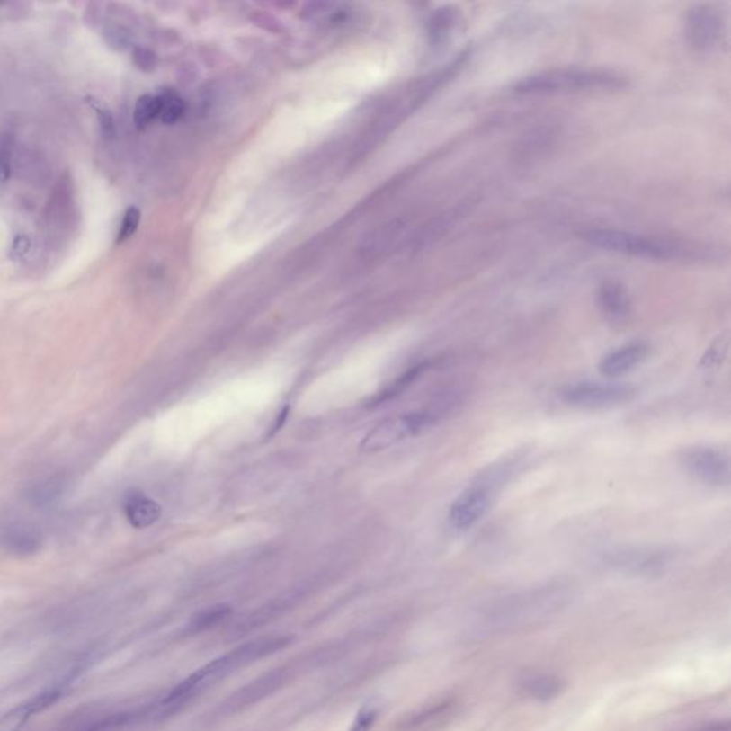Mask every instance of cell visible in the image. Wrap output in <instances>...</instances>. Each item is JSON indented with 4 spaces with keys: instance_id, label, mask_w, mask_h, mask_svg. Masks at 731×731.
Returning a JSON list of instances; mask_svg holds the SVG:
<instances>
[{
    "instance_id": "11",
    "label": "cell",
    "mask_w": 731,
    "mask_h": 731,
    "mask_svg": "<svg viewBox=\"0 0 731 731\" xmlns=\"http://www.w3.org/2000/svg\"><path fill=\"white\" fill-rule=\"evenodd\" d=\"M42 544V533L31 524L13 522L0 527V548H4L9 555L19 557L35 555L40 550Z\"/></svg>"
},
{
    "instance_id": "1",
    "label": "cell",
    "mask_w": 731,
    "mask_h": 731,
    "mask_svg": "<svg viewBox=\"0 0 731 731\" xmlns=\"http://www.w3.org/2000/svg\"><path fill=\"white\" fill-rule=\"evenodd\" d=\"M290 643V636H269V637L247 641L245 645L239 646L227 655L208 663L205 667H201V670L193 673L191 677L184 680L183 683L174 687L172 690V694L182 704L189 703L199 693V690L203 689L206 684L215 683L218 680L223 679L229 673L240 669L243 665L250 664V663L256 662V660L263 659L266 655L283 650Z\"/></svg>"
},
{
    "instance_id": "20",
    "label": "cell",
    "mask_w": 731,
    "mask_h": 731,
    "mask_svg": "<svg viewBox=\"0 0 731 731\" xmlns=\"http://www.w3.org/2000/svg\"><path fill=\"white\" fill-rule=\"evenodd\" d=\"M159 99L160 120L167 123V125H172V123L182 118L184 111V103L174 91L164 92V94H159Z\"/></svg>"
},
{
    "instance_id": "2",
    "label": "cell",
    "mask_w": 731,
    "mask_h": 731,
    "mask_svg": "<svg viewBox=\"0 0 731 731\" xmlns=\"http://www.w3.org/2000/svg\"><path fill=\"white\" fill-rule=\"evenodd\" d=\"M628 79L619 73L603 69H556L538 73L520 80L514 86L519 94H548L558 92L596 91V89H620Z\"/></svg>"
},
{
    "instance_id": "5",
    "label": "cell",
    "mask_w": 731,
    "mask_h": 731,
    "mask_svg": "<svg viewBox=\"0 0 731 731\" xmlns=\"http://www.w3.org/2000/svg\"><path fill=\"white\" fill-rule=\"evenodd\" d=\"M637 395V388L620 383L577 381L566 386L560 397L566 405L577 409H606L630 402Z\"/></svg>"
},
{
    "instance_id": "15",
    "label": "cell",
    "mask_w": 731,
    "mask_h": 731,
    "mask_svg": "<svg viewBox=\"0 0 731 731\" xmlns=\"http://www.w3.org/2000/svg\"><path fill=\"white\" fill-rule=\"evenodd\" d=\"M565 687L563 679L556 674H548V673L526 677L519 684L520 693L526 696L527 699L540 701V703L555 700L556 697L563 693Z\"/></svg>"
},
{
    "instance_id": "10",
    "label": "cell",
    "mask_w": 731,
    "mask_h": 731,
    "mask_svg": "<svg viewBox=\"0 0 731 731\" xmlns=\"http://www.w3.org/2000/svg\"><path fill=\"white\" fill-rule=\"evenodd\" d=\"M726 23L713 4H697L686 18V38L697 50H711L721 43Z\"/></svg>"
},
{
    "instance_id": "3",
    "label": "cell",
    "mask_w": 731,
    "mask_h": 731,
    "mask_svg": "<svg viewBox=\"0 0 731 731\" xmlns=\"http://www.w3.org/2000/svg\"><path fill=\"white\" fill-rule=\"evenodd\" d=\"M584 239L600 249L645 259L682 260L694 254L693 250L680 243L623 230L592 229L584 233Z\"/></svg>"
},
{
    "instance_id": "28",
    "label": "cell",
    "mask_w": 731,
    "mask_h": 731,
    "mask_svg": "<svg viewBox=\"0 0 731 731\" xmlns=\"http://www.w3.org/2000/svg\"><path fill=\"white\" fill-rule=\"evenodd\" d=\"M29 246H31V243L29 240L26 239L24 236L18 237V239L14 240V246L13 252L16 254H23L28 252Z\"/></svg>"
},
{
    "instance_id": "24",
    "label": "cell",
    "mask_w": 731,
    "mask_h": 731,
    "mask_svg": "<svg viewBox=\"0 0 731 731\" xmlns=\"http://www.w3.org/2000/svg\"><path fill=\"white\" fill-rule=\"evenodd\" d=\"M456 23V12L443 9L433 21L434 36H443Z\"/></svg>"
},
{
    "instance_id": "9",
    "label": "cell",
    "mask_w": 731,
    "mask_h": 731,
    "mask_svg": "<svg viewBox=\"0 0 731 731\" xmlns=\"http://www.w3.org/2000/svg\"><path fill=\"white\" fill-rule=\"evenodd\" d=\"M492 502L493 487L490 483L478 482L468 486L451 503L449 524L456 531L472 529L489 512Z\"/></svg>"
},
{
    "instance_id": "23",
    "label": "cell",
    "mask_w": 731,
    "mask_h": 731,
    "mask_svg": "<svg viewBox=\"0 0 731 731\" xmlns=\"http://www.w3.org/2000/svg\"><path fill=\"white\" fill-rule=\"evenodd\" d=\"M12 176V149L9 140L0 145V184L6 183Z\"/></svg>"
},
{
    "instance_id": "25",
    "label": "cell",
    "mask_w": 731,
    "mask_h": 731,
    "mask_svg": "<svg viewBox=\"0 0 731 731\" xmlns=\"http://www.w3.org/2000/svg\"><path fill=\"white\" fill-rule=\"evenodd\" d=\"M376 718H378V711L375 709H364L357 716L351 731H369L375 725Z\"/></svg>"
},
{
    "instance_id": "19",
    "label": "cell",
    "mask_w": 731,
    "mask_h": 731,
    "mask_svg": "<svg viewBox=\"0 0 731 731\" xmlns=\"http://www.w3.org/2000/svg\"><path fill=\"white\" fill-rule=\"evenodd\" d=\"M427 364H419L416 368L410 369V370L406 371L405 375L400 376L397 380L393 381L392 385L388 386V388L380 393V395L373 400V405H380V403L388 402V400L393 399L396 396H399L403 390L409 388L412 385L413 381L416 380L424 370H426Z\"/></svg>"
},
{
    "instance_id": "22",
    "label": "cell",
    "mask_w": 731,
    "mask_h": 731,
    "mask_svg": "<svg viewBox=\"0 0 731 731\" xmlns=\"http://www.w3.org/2000/svg\"><path fill=\"white\" fill-rule=\"evenodd\" d=\"M140 210L138 208H129L126 210L123 220H121L120 229H119L118 243L126 242L135 235L139 227Z\"/></svg>"
},
{
    "instance_id": "12",
    "label": "cell",
    "mask_w": 731,
    "mask_h": 731,
    "mask_svg": "<svg viewBox=\"0 0 731 731\" xmlns=\"http://www.w3.org/2000/svg\"><path fill=\"white\" fill-rule=\"evenodd\" d=\"M650 353V346L645 342H631L616 351L611 352L600 361V375L616 379L628 375L646 361Z\"/></svg>"
},
{
    "instance_id": "8",
    "label": "cell",
    "mask_w": 731,
    "mask_h": 731,
    "mask_svg": "<svg viewBox=\"0 0 731 731\" xmlns=\"http://www.w3.org/2000/svg\"><path fill=\"white\" fill-rule=\"evenodd\" d=\"M295 669L291 665H284L279 669L272 670L266 673L259 679L250 682L249 684H245L242 689L237 690L232 696L227 697L220 706L216 708L213 716L215 718H226L230 714L237 713L243 709L254 706L257 701L263 700L267 696H271L274 691H278L281 687L288 683L289 680L293 676Z\"/></svg>"
},
{
    "instance_id": "17",
    "label": "cell",
    "mask_w": 731,
    "mask_h": 731,
    "mask_svg": "<svg viewBox=\"0 0 731 731\" xmlns=\"http://www.w3.org/2000/svg\"><path fill=\"white\" fill-rule=\"evenodd\" d=\"M67 487V482L62 477H50L48 480L35 483V485L29 487L28 500L36 506H46L49 503L55 502L58 497L62 495Z\"/></svg>"
},
{
    "instance_id": "16",
    "label": "cell",
    "mask_w": 731,
    "mask_h": 731,
    "mask_svg": "<svg viewBox=\"0 0 731 731\" xmlns=\"http://www.w3.org/2000/svg\"><path fill=\"white\" fill-rule=\"evenodd\" d=\"M454 710H456V701L453 699H446V700L439 701L415 714L413 718L406 721L403 728L407 731H416L436 727V726L443 725L444 721L451 718Z\"/></svg>"
},
{
    "instance_id": "18",
    "label": "cell",
    "mask_w": 731,
    "mask_h": 731,
    "mask_svg": "<svg viewBox=\"0 0 731 731\" xmlns=\"http://www.w3.org/2000/svg\"><path fill=\"white\" fill-rule=\"evenodd\" d=\"M160 115V99L159 96H153V94H145L140 97L138 103H136L135 113H133V120H135L136 128L145 129L156 120Z\"/></svg>"
},
{
    "instance_id": "4",
    "label": "cell",
    "mask_w": 731,
    "mask_h": 731,
    "mask_svg": "<svg viewBox=\"0 0 731 731\" xmlns=\"http://www.w3.org/2000/svg\"><path fill=\"white\" fill-rule=\"evenodd\" d=\"M449 409H450V406L443 403L433 409L420 410V412L407 413L403 416L383 420L364 436L361 450L364 453H376V451L386 450L405 439L417 436L430 426H433Z\"/></svg>"
},
{
    "instance_id": "27",
    "label": "cell",
    "mask_w": 731,
    "mask_h": 731,
    "mask_svg": "<svg viewBox=\"0 0 731 731\" xmlns=\"http://www.w3.org/2000/svg\"><path fill=\"white\" fill-rule=\"evenodd\" d=\"M94 111H96L97 118H99V121H101L102 130H103L104 135L113 136L115 133V120H113V116L111 115V111H106V109L102 108V106H97L96 103H94Z\"/></svg>"
},
{
    "instance_id": "6",
    "label": "cell",
    "mask_w": 731,
    "mask_h": 731,
    "mask_svg": "<svg viewBox=\"0 0 731 731\" xmlns=\"http://www.w3.org/2000/svg\"><path fill=\"white\" fill-rule=\"evenodd\" d=\"M672 562V553L655 548H614L604 556V565L614 572L633 577L663 575Z\"/></svg>"
},
{
    "instance_id": "14",
    "label": "cell",
    "mask_w": 731,
    "mask_h": 731,
    "mask_svg": "<svg viewBox=\"0 0 731 731\" xmlns=\"http://www.w3.org/2000/svg\"><path fill=\"white\" fill-rule=\"evenodd\" d=\"M123 512L126 520L136 529H146L156 523L162 516L159 503L150 499L140 490H130L123 499Z\"/></svg>"
},
{
    "instance_id": "13",
    "label": "cell",
    "mask_w": 731,
    "mask_h": 731,
    "mask_svg": "<svg viewBox=\"0 0 731 731\" xmlns=\"http://www.w3.org/2000/svg\"><path fill=\"white\" fill-rule=\"evenodd\" d=\"M600 310L609 322L621 325L630 316V298L626 289L614 281H606L597 291Z\"/></svg>"
},
{
    "instance_id": "29",
    "label": "cell",
    "mask_w": 731,
    "mask_h": 731,
    "mask_svg": "<svg viewBox=\"0 0 731 731\" xmlns=\"http://www.w3.org/2000/svg\"><path fill=\"white\" fill-rule=\"evenodd\" d=\"M703 731H730V726H728L727 721H725V723H714V725L704 728Z\"/></svg>"
},
{
    "instance_id": "26",
    "label": "cell",
    "mask_w": 731,
    "mask_h": 731,
    "mask_svg": "<svg viewBox=\"0 0 731 731\" xmlns=\"http://www.w3.org/2000/svg\"><path fill=\"white\" fill-rule=\"evenodd\" d=\"M133 62H135L136 67H139L140 70L149 72V70L155 69L156 58H155L152 52L146 50V49H138V50H135V53H133Z\"/></svg>"
},
{
    "instance_id": "21",
    "label": "cell",
    "mask_w": 731,
    "mask_h": 731,
    "mask_svg": "<svg viewBox=\"0 0 731 731\" xmlns=\"http://www.w3.org/2000/svg\"><path fill=\"white\" fill-rule=\"evenodd\" d=\"M229 614L230 609L227 606L210 607L208 611H201L198 616L194 617L191 623V630L203 631L215 628L227 619Z\"/></svg>"
},
{
    "instance_id": "7",
    "label": "cell",
    "mask_w": 731,
    "mask_h": 731,
    "mask_svg": "<svg viewBox=\"0 0 731 731\" xmlns=\"http://www.w3.org/2000/svg\"><path fill=\"white\" fill-rule=\"evenodd\" d=\"M682 465L687 473L708 486H728L731 478V460L727 451L708 446H694L682 451Z\"/></svg>"
}]
</instances>
